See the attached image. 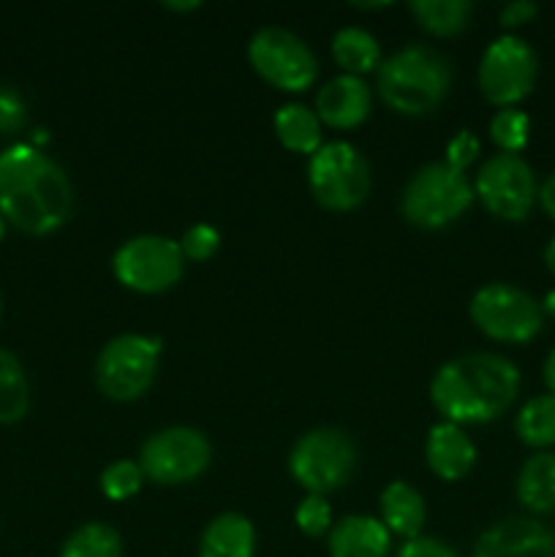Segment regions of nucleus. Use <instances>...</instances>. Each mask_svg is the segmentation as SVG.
<instances>
[{"instance_id":"f257e3e1","label":"nucleus","mask_w":555,"mask_h":557,"mask_svg":"<svg viewBox=\"0 0 555 557\" xmlns=\"http://www.w3.org/2000/svg\"><path fill=\"white\" fill-rule=\"evenodd\" d=\"M74 210V188L63 169L33 145L0 152V215L20 232L47 237Z\"/></svg>"},{"instance_id":"f03ea898","label":"nucleus","mask_w":555,"mask_h":557,"mask_svg":"<svg viewBox=\"0 0 555 557\" xmlns=\"http://www.w3.org/2000/svg\"><path fill=\"white\" fill-rule=\"evenodd\" d=\"M520 392V370L501 354L477 351L441 364L430 381V400L444 422L488 424L504 417Z\"/></svg>"},{"instance_id":"7ed1b4c3","label":"nucleus","mask_w":555,"mask_h":557,"mask_svg":"<svg viewBox=\"0 0 555 557\" xmlns=\"http://www.w3.org/2000/svg\"><path fill=\"white\" fill-rule=\"evenodd\" d=\"M452 87V65L439 49L414 47L397 49L381 60L375 71V90L381 101L397 114L422 117L441 107Z\"/></svg>"},{"instance_id":"20e7f679","label":"nucleus","mask_w":555,"mask_h":557,"mask_svg":"<svg viewBox=\"0 0 555 557\" xmlns=\"http://www.w3.org/2000/svg\"><path fill=\"white\" fill-rule=\"evenodd\" d=\"M473 196V183L466 172L446 161H435L408 180L400 196V212L411 226L435 232L466 215Z\"/></svg>"},{"instance_id":"39448f33","label":"nucleus","mask_w":555,"mask_h":557,"mask_svg":"<svg viewBox=\"0 0 555 557\" xmlns=\"http://www.w3.org/2000/svg\"><path fill=\"white\" fill-rule=\"evenodd\" d=\"M357 471V446L337 428H316L305 433L288 455V473L308 495H330L346 487Z\"/></svg>"},{"instance_id":"423d86ee","label":"nucleus","mask_w":555,"mask_h":557,"mask_svg":"<svg viewBox=\"0 0 555 557\" xmlns=\"http://www.w3.org/2000/svg\"><path fill=\"white\" fill-rule=\"evenodd\" d=\"M158 362H161V341L128 332L112 337L101 348L92 373L103 397L131 403L150 389L158 375Z\"/></svg>"},{"instance_id":"0eeeda50","label":"nucleus","mask_w":555,"mask_h":557,"mask_svg":"<svg viewBox=\"0 0 555 557\" xmlns=\"http://www.w3.org/2000/svg\"><path fill=\"white\" fill-rule=\"evenodd\" d=\"M308 185L324 210H357L370 194V163L348 141H330L310 156Z\"/></svg>"},{"instance_id":"6e6552de","label":"nucleus","mask_w":555,"mask_h":557,"mask_svg":"<svg viewBox=\"0 0 555 557\" xmlns=\"http://www.w3.org/2000/svg\"><path fill=\"white\" fill-rule=\"evenodd\" d=\"M468 313L477 330L495 343H531L544 326L542 302L511 283H488L479 288Z\"/></svg>"},{"instance_id":"1a4fd4ad","label":"nucleus","mask_w":555,"mask_h":557,"mask_svg":"<svg viewBox=\"0 0 555 557\" xmlns=\"http://www.w3.org/2000/svg\"><path fill=\"white\" fill-rule=\"evenodd\" d=\"M539 58L531 44L520 36L495 38L479 60V90L493 107L515 109L536 87Z\"/></svg>"},{"instance_id":"9d476101","label":"nucleus","mask_w":555,"mask_h":557,"mask_svg":"<svg viewBox=\"0 0 555 557\" xmlns=\"http://www.w3.org/2000/svg\"><path fill=\"white\" fill-rule=\"evenodd\" d=\"M212 446L196 428H163L152 433L139 449L145 479L163 487H177L199 479L210 468Z\"/></svg>"},{"instance_id":"9b49d317","label":"nucleus","mask_w":555,"mask_h":557,"mask_svg":"<svg viewBox=\"0 0 555 557\" xmlns=\"http://www.w3.org/2000/svg\"><path fill=\"white\" fill-rule=\"evenodd\" d=\"M248 60L267 85L286 92H305L319 79V60L297 33L261 27L248 41Z\"/></svg>"},{"instance_id":"f8f14e48","label":"nucleus","mask_w":555,"mask_h":557,"mask_svg":"<svg viewBox=\"0 0 555 557\" xmlns=\"http://www.w3.org/2000/svg\"><path fill=\"white\" fill-rule=\"evenodd\" d=\"M118 283L136 294H163L180 283L185 256L174 239L161 234H139L118 248L112 259Z\"/></svg>"},{"instance_id":"ddd939ff","label":"nucleus","mask_w":555,"mask_h":557,"mask_svg":"<svg viewBox=\"0 0 555 557\" xmlns=\"http://www.w3.org/2000/svg\"><path fill=\"white\" fill-rule=\"evenodd\" d=\"M473 194L493 218L506 223H520L536 207L539 183L533 169L520 156L495 152L477 172Z\"/></svg>"},{"instance_id":"4468645a","label":"nucleus","mask_w":555,"mask_h":557,"mask_svg":"<svg viewBox=\"0 0 555 557\" xmlns=\"http://www.w3.org/2000/svg\"><path fill=\"white\" fill-rule=\"evenodd\" d=\"M471 557H555V533L533 517H506L477 539Z\"/></svg>"},{"instance_id":"2eb2a0df","label":"nucleus","mask_w":555,"mask_h":557,"mask_svg":"<svg viewBox=\"0 0 555 557\" xmlns=\"http://www.w3.org/2000/svg\"><path fill=\"white\" fill-rule=\"evenodd\" d=\"M370 107H373V92L362 76H335L316 96V114L321 125H330V128H357L368 120Z\"/></svg>"},{"instance_id":"dca6fc26","label":"nucleus","mask_w":555,"mask_h":557,"mask_svg":"<svg viewBox=\"0 0 555 557\" xmlns=\"http://www.w3.org/2000/svg\"><path fill=\"white\" fill-rule=\"evenodd\" d=\"M424 460L428 468L444 482H460L477 462V446L471 435L452 422H439L430 428L424 441Z\"/></svg>"},{"instance_id":"f3484780","label":"nucleus","mask_w":555,"mask_h":557,"mask_svg":"<svg viewBox=\"0 0 555 557\" xmlns=\"http://www.w3.org/2000/svg\"><path fill=\"white\" fill-rule=\"evenodd\" d=\"M326 547L332 557H386L392 547V533L375 517L351 515L332 525Z\"/></svg>"},{"instance_id":"a211bd4d","label":"nucleus","mask_w":555,"mask_h":557,"mask_svg":"<svg viewBox=\"0 0 555 557\" xmlns=\"http://www.w3.org/2000/svg\"><path fill=\"white\" fill-rule=\"evenodd\" d=\"M381 522L386 525V531L395 533V536L411 539L422 536L424 522H428V506L419 490H414L406 482H392L386 484L384 493H381Z\"/></svg>"},{"instance_id":"6ab92c4d","label":"nucleus","mask_w":555,"mask_h":557,"mask_svg":"<svg viewBox=\"0 0 555 557\" xmlns=\"http://www.w3.org/2000/svg\"><path fill=\"white\" fill-rule=\"evenodd\" d=\"M254 522L237 511L218 515L199 539V557H254Z\"/></svg>"},{"instance_id":"aec40b11","label":"nucleus","mask_w":555,"mask_h":557,"mask_svg":"<svg viewBox=\"0 0 555 557\" xmlns=\"http://www.w3.org/2000/svg\"><path fill=\"white\" fill-rule=\"evenodd\" d=\"M517 500L531 515L555 511V451H536L517 473Z\"/></svg>"},{"instance_id":"412c9836","label":"nucleus","mask_w":555,"mask_h":557,"mask_svg":"<svg viewBox=\"0 0 555 557\" xmlns=\"http://www.w3.org/2000/svg\"><path fill=\"white\" fill-rule=\"evenodd\" d=\"M275 136L286 150L313 156L324 141H321V120L316 109L303 103H286L275 114Z\"/></svg>"},{"instance_id":"4be33fe9","label":"nucleus","mask_w":555,"mask_h":557,"mask_svg":"<svg viewBox=\"0 0 555 557\" xmlns=\"http://www.w3.org/2000/svg\"><path fill=\"white\" fill-rule=\"evenodd\" d=\"M408 11L422 30L439 38L460 36L471 25L473 3L471 0H414Z\"/></svg>"},{"instance_id":"5701e85b","label":"nucleus","mask_w":555,"mask_h":557,"mask_svg":"<svg viewBox=\"0 0 555 557\" xmlns=\"http://www.w3.org/2000/svg\"><path fill=\"white\" fill-rule=\"evenodd\" d=\"M332 58L341 65L343 74L365 76L370 71H379L381 47L373 33L362 27H343L332 38Z\"/></svg>"},{"instance_id":"b1692460","label":"nucleus","mask_w":555,"mask_h":557,"mask_svg":"<svg viewBox=\"0 0 555 557\" xmlns=\"http://www.w3.org/2000/svg\"><path fill=\"white\" fill-rule=\"evenodd\" d=\"M515 433L531 449L550 451V446H555V395L544 392L531 397L517 411Z\"/></svg>"},{"instance_id":"393cba45","label":"nucleus","mask_w":555,"mask_h":557,"mask_svg":"<svg viewBox=\"0 0 555 557\" xmlns=\"http://www.w3.org/2000/svg\"><path fill=\"white\" fill-rule=\"evenodd\" d=\"M30 411V384L20 359L0 348V424L22 422Z\"/></svg>"},{"instance_id":"a878e982","label":"nucleus","mask_w":555,"mask_h":557,"mask_svg":"<svg viewBox=\"0 0 555 557\" xmlns=\"http://www.w3.org/2000/svg\"><path fill=\"white\" fill-rule=\"evenodd\" d=\"M60 557H123V539L112 525L87 522L65 539Z\"/></svg>"},{"instance_id":"bb28decb","label":"nucleus","mask_w":555,"mask_h":557,"mask_svg":"<svg viewBox=\"0 0 555 557\" xmlns=\"http://www.w3.org/2000/svg\"><path fill=\"white\" fill-rule=\"evenodd\" d=\"M528 136H531V120L520 109H498L490 120V139L498 147L501 152H509V156H520L522 147L528 145Z\"/></svg>"},{"instance_id":"cd10ccee","label":"nucleus","mask_w":555,"mask_h":557,"mask_svg":"<svg viewBox=\"0 0 555 557\" xmlns=\"http://www.w3.org/2000/svg\"><path fill=\"white\" fill-rule=\"evenodd\" d=\"M101 493L107 495L109 500H128L134 498L136 493L145 484V471H141L139 462L134 460H118L112 466L103 468L101 473Z\"/></svg>"},{"instance_id":"c85d7f7f","label":"nucleus","mask_w":555,"mask_h":557,"mask_svg":"<svg viewBox=\"0 0 555 557\" xmlns=\"http://www.w3.org/2000/svg\"><path fill=\"white\" fill-rule=\"evenodd\" d=\"M294 522L308 539H319L332 531V509L321 495H308L294 511Z\"/></svg>"},{"instance_id":"c756f323","label":"nucleus","mask_w":555,"mask_h":557,"mask_svg":"<svg viewBox=\"0 0 555 557\" xmlns=\"http://www.w3.org/2000/svg\"><path fill=\"white\" fill-rule=\"evenodd\" d=\"M180 250H183L185 261H207L218 253L221 248V234L210 223H196V226L185 228L183 237L177 239Z\"/></svg>"},{"instance_id":"7c9ffc66","label":"nucleus","mask_w":555,"mask_h":557,"mask_svg":"<svg viewBox=\"0 0 555 557\" xmlns=\"http://www.w3.org/2000/svg\"><path fill=\"white\" fill-rule=\"evenodd\" d=\"M27 123V103L11 85H0V136L20 134Z\"/></svg>"},{"instance_id":"2f4dec72","label":"nucleus","mask_w":555,"mask_h":557,"mask_svg":"<svg viewBox=\"0 0 555 557\" xmlns=\"http://www.w3.org/2000/svg\"><path fill=\"white\" fill-rule=\"evenodd\" d=\"M479 156V139L471 134V131L462 128L460 134L455 136V139H449V145H446V158L444 161L449 163V166L460 169V172H466L468 166L473 163V158Z\"/></svg>"},{"instance_id":"473e14b6","label":"nucleus","mask_w":555,"mask_h":557,"mask_svg":"<svg viewBox=\"0 0 555 557\" xmlns=\"http://www.w3.org/2000/svg\"><path fill=\"white\" fill-rule=\"evenodd\" d=\"M395 557H460L446 542L433 536H417L411 542H403Z\"/></svg>"},{"instance_id":"72a5a7b5","label":"nucleus","mask_w":555,"mask_h":557,"mask_svg":"<svg viewBox=\"0 0 555 557\" xmlns=\"http://www.w3.org/2000/svg\"><path fill=\"white\" fill-rule=\"evenodd\" d=\"M539 14V5L533 3V0H511V3H506L504 9H501V27L504 30H515V27H522L528 25V22L536 20Z\"/></svg>"},{"instance_id":"f704fd0d","label":"nucleus","mask_w":555,"mask_h":557,"mask_svg":"<svg viewBox=\"0 0 555 557\" xmlns=\"http://www.w3.org/2000/svg\"><path fill=\"white\" fill-rule=\"evenodd\" d=\"M536 205L542 207V210L555 221V172L547 174V177H544V183L539 185Z\"/></svg>"},{"instance_id":"c9c22d12","label":"nucleus","mask_w":555,"mask_h":557,"mask_svg":"<svg viewBox=\"0 0 555 557\" xmlns=\"http://www.w3.org/2000/svg\"><path fill=\"white\" fill-rule=\"evenodd\" d=\"M542 381H544V386H547L550 395H555V348L547 354V357H544Z\"/></svg>"},{"instance_id":"e433bc0d","label":"nucleus","mask_w":555,"mask_h":557,"mask_svg":"<svg viewBox=\"0 0 555 557\" xmlns=\"http://www.w3.org/2000/svg\"><path fill=\"white\" fill-rule=\"evenodd\" d=\"M544 267H547V270L555 275V237L550 239L547 248H544Z\"/></svg>"},{"instance_id":"4c0bfd02","label":"nucleus","mask_w":555,"mask_h":557,"mask_svg":"<svg viewBox=\"0 0 555 557\" xmlns=\"http://www.w3.org/2000/svg\"><path fill=\"white\" fill-rule=\"evenodd\" d=\"M542 310H544V315H555V288H553V292L544 294Z\"/></svg>"},{"instance_id":"58836bf2","label":"nucleus","mask_w":555,"mask_h":557,"mask_svg":"<svg viewBox=\"0 0 555 557\" xmlns=\"http://www.w3.org/2000/svg\"><path fill=\"white\" fill-rule=\"evenodd\" d=\"M166 11H194L199 9V3H163Z\"/></svg>"},{"instance_id":"ea45409f","label":"nucleus","mask_w":555,"mask_h":557,"mask_svg":"<svg viewBox=\"0 0 555 557\" xmlns=\"http://www.w3.org/2000/svg\"><path fill=\"white\" fill-rule=\"evenodd\" d=\"M354 9H386V3H354Z\"/></svg>"},{"instance_id":"a19ab883","label":"nucleus","mask_w":555,"mask_h":557,"mask_svg":"<svg viewBox=\"0 0 555 557\" xmlns=\"http://www.w3.org/2000/svg\"><path fill=\"white\" fill-rule=\"evenodd\" d=\"M3 232H5V218L0 215V239H3Z\"/></svg>"},{"instance_id":"79ce46f5","label":"nucleus","mask_w":555,"mask_h":557,"mask_svg":"<svg viewBox=\"0 0 555 557\" xmlns=\"http://www.w3.org/2000/svg\"><path fill=\"white\" fill-rule=\"evenodd\" d=\"M0 319H3V302H0Z\"/></svg>"}]
</instances>
